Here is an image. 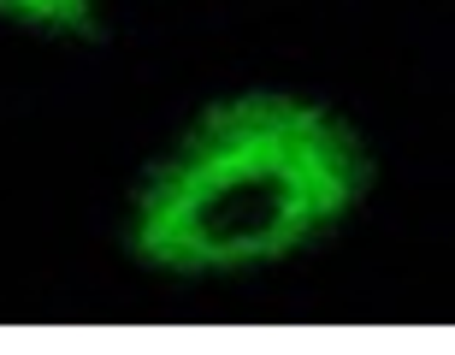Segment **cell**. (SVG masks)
I'll use <instances>...</instances> for the list:
<instances>
[{
	"label": "cell",
	"instance_id": "7a4b0ae2",
	"mask_svg": "<svg viewBox=\"0 0 455 355\" xmlns=\"http://www.w3.org/2000/svg\"><path fill=\"white\" fill-rule=\"evenodd\" d=\"M0 18L42 24V30L89 36V30H95V0H0Z\"/></svg>",
	"mask_w": 455,
	"mask_h": 355
},
{
	"label": "cell",
	"instance_id": "6da1fadb",
	"mask_svg": "<svg viewBox=\"0 0 455 355\" xmlns=\"http://www.w3.org/2000/svg\"><path fill=\"white\" fill-rule=\"evenodd\" d=\"M367 178V149L338 113L296 95H231L142 178L131 249L160 272L267 267L331 231Z\"/></svg>",
	"mask_w": 455,
	"mask_h": 355
}]
</instances>
